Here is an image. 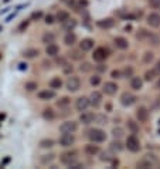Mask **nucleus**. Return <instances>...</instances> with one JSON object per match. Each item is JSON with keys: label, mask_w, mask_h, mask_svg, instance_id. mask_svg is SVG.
<instances>
[{"label": "nucleus", "mask_w": 160, "mask_h": 169, "mask_svg": "<svg viewBox=\"0 0 160 169\" xmlns=\"http://www.w3.org/2000/svg\"><path fill=\"white\" fill-rule=\"evenodd\" d=\"M157 164V158L156 155H153V153H148V155H144L142 159L137 161L136 166L140 169H148V168H153V166H156Z\"/></svg>", "instance_id": "1"}, {"label": "nucleus", "mask_w": 160, "mask_h": 169, "mask_svg": "<svg viewBox=\"0 0 160 169\" xmlns=\"http://www.w3.org/2000/svg\"><path fill=\"white\" fill-rule=\"evenodd\" d=\"M86 136H88L92 142H95V144L103 142V141L106 139V134H105V131L99 129V128H92V129H89V131L86 132Z\"/></svg>", "instance_id": "2"}, {"label": "nucleus", "mask_w": 160, "mask_h": 169, "mask_svg": "<svg viewBox=\"0 0 160 169\" xmlns=\"http://www.w3.org/2000/svg\"><path fill=\"white\" fill-rule=\"evenodd\" d=\"M126 146L130 152H139L140 151V141L136 135H129L126 139Z\"/></svg>", "instance_id": "3"}, {"label": "nucleus", "mask_w": 160, "mask_h": 169, "mask_svg": "<svg viewBox=\"0 0 160 169\" xmlns=\"http://www.w3.org/2000/svg\"><path fill=\"white\" fill-rule=\"evenodd\" d=\"M78 129V124L75 121H65L60 125V132L61 134H74Z\"/></svg>", "instance_id": "4"}, {"label": "nucleus", "mask_w": 160, "mask_h": 169, "mask_svg": "<svg viewBox=\"0 0 160 169\" xmlns=\"http://www.w3.org/2000/svg\"><path fill=\"white\" fill-rule=\"evenodd\" d=\"M60 161H61L64 165H68V166H70L72 162L77 161V151H68V152L61 153V156H60Z\"/></svg>", "instance_id": "5"}, {"label": "nucleus", "mask_w": 160, "mask_h": 169, "mask_svg": "<svg viewBox=\"0 0 160 169\" xmlns=\"http://www.w3.org/2000/svg\"><path fill=\"white\" fill-rule=\"evenodd\" d=\"M79 87H81V80L77 77V75H71L70 78H68V81H67V88L70 91H78Z\"/></svg>", "instance_id": "6"}, {"label": "nucleus", "mask_w": 160, "mask_h": 169, "mask_svg": "<svg viewBox=\"0 0 160 169\" xmlns=\"http://www.w3.org/2000/svg\"><path fill=\"white\" fill-rule=\"evenodd\" d=\"M108 56H109V54H108V50L103 49V47H98V49L94 51V54H92L94 60H95V61H98V63L103 61V60H105Z\"/></svg>", "instance_id": "7"}, {"label": "nucleus", "mask_w": 160, "mask_h": 169, "mask_svg": "<svg viewBox=\"0 0 160 169\" xmlns=\"http://www.w3.org/2000/svg\"><path fill=\"white\" fill-rule=\"evenodd\" d=\"M60 145L61 146H71V145H74V142H75V138H74V135L72 134H62L61 136H60Z\"/></svg>", "instance_id": "8"}, {"label": "nucleus", "mask_w": 160, "mask_h": 169, "mask_svg": "<svg viewBox=\"0 0 160 169\" xmlns=\"http://www.w3.org/2000/svg\"><path fill=\"white\" fill-rule=\"evenodd\" d=\"M136 118H137V121L139 122H148L149 120V111L146 107H139L137 110H136Z\"/></svg>", "instance_id": "9"}, {"label": "nucleus", "mask_w": 160, "mask_h": 169, "mask_svg": "<svg viewBox=\"0 0 160 169\" xmlns=\"http://www.w3.org/2000/svg\"><path fill=\"white\" fill-rule=\"evenodd\" d=\"M135 101H136V97L133 94H130V92H127V91L120 95V104L125 105V107H129L132 104H135Z\"/></svg>", "instance_id": "10"}, {"label": "nucleus", "mask_w": 160, "mask_h": 169, "mask_svg": "<svg viewBox=\"0 0 160 169\" xmlns=\"http://www.w3.org/2000/svg\"><path fill=\"white\" fill-rule=\"evenodd\" d=\"M91 105V99L86 98V97H79L77 99V102H75V108L78 110V111H86V108Z\"/></svg>", "instance_id": "11"}, {"label": "nucleus", "mask_w": 160, "mask_h": 169, "mask_svg": "<svg viewBox=\"0 0 160 169\" xmlns=\"http://www.w3.org/2000/svg\"><path fill=\"white\" fill-rule=\"evenodd\" d=\"M148 24L150 27H159L160 26V14L159 13H150L148 14Z\"/></svg>", "instance_id": "12"}, {"label": "nucleus", "mask_w": 160, "mask_h": 169, "mask_svg": "<svg viewBox=\"0 0 160 169\" xmlns=\"http://www.w3.org/2000/svg\"><path fill=\"white\" fill-rule=\"evenodd\" d=\"M116 91H118V84L112 83V81L105 83V85H103V92L106 95H113V94H116Z\"/></svg>", "instance_id": "13"}, {"label": "nucleus", "mask_w": 160, "mask_h": 169, "mask_svg": "<svg viewBox=\"0 0 160 169\" xmlns=\"http://www.w3.org/2000/svg\"><path fill=\"white\" fill-rule=\"evenodd\" d=\"M116 21L112 19V17H106V19H102V20L98 21V26L101 29H112L115 26Z\"/></svg>", "instance_id": "14"}, {"label": "nucleus", "mask_w": 160, "mask_h": 169, "mask_svg": "<svg viewBox=\"0 0 160 169\" xmlns=\"http://www.w3.org/2000/svg\"><path fill=\"white\" fill-rule=\"evenodd\" d=\"M89 99H91V105L99 107V105H101V101H102V95H101V92H98V91H94V92L91 94Z\"/></svg>", "instance_id": "15"}, {"label": "nucleus", "mask_w": 160, "mask_h": 169, "mask_svg": "<svg viewBox=\"0 0 160 169\" xmlns=\"http://www.w3.org/2000/svg\"><path fill=\"white\" fill-rule=\"evenodd\" d=\"M94 120H95V115L92 114V112H82L81 117H79V121H81L82 124H85V125L94 122Z\"/></svg>", "instance_id": "16"}, {"label": "nucleus", "mask_w": 160, "mask_h": 169, "mask_svg": "<svg viewBox=\"0 0 160 169\" xmlns=\"http://www.w3.org/2000/svg\"><path fill=\"white\" fill-rule=\"evenodd\" d=\"M92 47H94V40H92V38H84V40L79 43V49H81L82 51H89Z\"/></svg>", "instance_id": "17"}, {"label": "nucleus", "mask_w": 160, "mask_h": 169, "mask_svg": "<svg viewBox=\"0 0 160 169\" xmlns=\"http://www.w3.org/2000/svg\"><path fill=\"white\" fill-rule=\"evenodd\" d=\"M45 53L48 54L50 57H55V56L60 53V49H58L57 44L51 43V44H47V47H45Z\"/></svg>", "instance_id": "18"}, {"label": "nucleus", "mask_w": 160, "mask_h": 169, "mask_svg": "<svg viewBox=\"0 0 160 169\" xmlns=\"http://www.w3.org/2000/svg\"><path fill=\"white\" fill-rule=\"evenodd\" d=\"M142 87H143V80L139 78V77H133L130 81V88L135 91H139L142 90Z\"/></svg>", "instance_id": "19"}, {"label": "nucleus", "mask_w": 160, "mask_h": 169, "mask_svg": "<svg viewBox=\"0 0 160 169\" xmlns=\"http://www.w3.org/2000/svg\"><path fill=\"white\" fill-rule=\"evenodd\" d=\"M115 45L118 47L119 50H126L129 47V43L125 37H116L115 38Z\"/></svg>", "instance_id": "20"}, {"label": "nucleus", "mask_w": 160, "mask_h": 169, "mask_svg": "<svg viewBox=\"0 0 160 169\" xmlns=\"http://www.w3.org/2000/svg\"><path fill=\"white\" fill-rule=\"evenodd\" d=\"M55 97V92L54 91H50V90H44V91H40L38 92V98L45 101V99H51Z\"/></svg>", "instance_id": "21"}, {"label": "nucleus", "mask_w": 160, "mask_h": 169, "mask_svg": "<svg viewBox=\"0 0 160 169\" xmlns=\"http://www.w3.org/2000/svg\"><path fill=\"white\" fill-rule=\"evenodd\" d=\"M99 152V146L98 145H94V144H89L85 146V153L86 155H89V156H94L96 153Z\"/></svg>", "instance_id": "22"}, {"label": "nucleus", "mask_w": 160, "mask_h": 169, "mask_svg": "<svg viewBox=\"0 0 160 169\" xmlns=\"http://www.w3.org/2000/svg\"><path fill=\"white\" fill-rule=\"evenodd\" d=\"M64 43H65L67 45H72L77 43V36H75L72 31H68V33L65 34V37H64Z\"/></svg>", "instance_id": "23"}, {"label": "nucleus", "mask_w": 160, "mask_h": 169, "mask_svg": "<svg viewBox=\"0 0 160 169\" xmlns=\"http://www.w3.org/2000/svg\"><path fill=\"white\" fill-rule=\"evenodd\" d=\"M43 118H44L45 121H53L54 118H55V112H54V110H51V108H45L44 111H43Z\"/></svg>", "instance_id": "24"}, {"label": "nucleus", "mask_w": 160, "mask_h": 169, "mask_svg": "<svg viewBox=\"0 0 160 169\" xmlns=\"http://www.w3.org/2000/svg\"><path fill=\"white\" fill-rule=\"evenodd\" d=\"M50 87L53 88V90H58V88H61L62 87V81L60 77H54V78L50 80Z\"/></svg>", "instance_id": "25"}, {"label": "nucleus", "mask_w": 160, "mask_h": 169, "mask_svg": "<svg viewBox=\"0 0 160 169\" xmlns=\"http://www.w3.org/2000/svg\"><path fill=\"white\" fill-rule=\"evenodd\" d=\"M38 54H40V51L37 49H29L23 53V56L26 58H36V57H38Z\"/></svg>", "instance_id": "26"}, {"label": "nucleus", "mask_w": 160, "mask_h": 169, "mask_svg": "<svg viewBox=\"0 0 160 169\" xmlns=\"http://www.w3.org/2000/svg\"><path fill=\"white\" fill-rule=\"evenodd\" d=\"M68 19H70V13L65 12V10H60V12L57 13V20L60 21V23H65Z\"/></svg>", "instance_id": "27"}, {"label": "nucleus", "mask_w": 160, "mask_h": 169, "mask_svg": "<svg viewBox=\"0 0 160 169\" xmlns=\"http://www.w3.org/2000/svg\"><path fill=\"white\" fill-rule=\"evenodd\" d=\"M54 40H55V34L54 33H45L43 36V43L44 44H51V43H54Z\"/></svg>", "instance_id": "28"}, {"label": "nucleus", "mask_w": 160, "mask_h": 169, "mask_svg": "<svg viewBox=\"0 0 160 169\" xmlns=\"http://www.w3.org/2000/svg\"><path fill=\"white\" fill-rule=\"evenodd\" d=\"M111 149L112 151H115V152H120V151L123 149V145L120 144L119 139H115V141H112L111 142Z\"/></svg>", "instance_id": "29"}, {"label": "nucleus", "mask_w": 160, "mask_h": 169, "mask_svg": "<svg viewBox=\"0 0 160 169\" xmlns=\"http://www.w3.org/2000/svg\"><path fill=\"white\" fill-rule=\"evenodd\" d=\"M153 58H155V54H153L152 51H146V53L143 54V63L144 64H150V63L153 61Z\"/></svg>", "instance_id": "30"}, {"label": "nucleus", "mask_w": 160, "mask_h": 169, "mask_svg": "<svg viewBox=\"0 0 160 169\" xmlns=\"http://www.w3.org/2000/svg\"><path fill=\"white\" fill-rule=\"evenodd\" d=\"M148 40L150 41V44H152V45H159L160 44V37L157 36V34H149Z\"/></svg>", "instance_id": "31"}, {"label": "nucleus", "mask_w": 160, "mask_h": 169, "mask_svg": "<svg viewBox=\"0 0 160 169\" xmlns=\"http://www.w3.org/2000/svg\"><path fill=\"white\" fill-rule=\"evenodd\" d=\"M40 146L44 149H48V148H53L54 146V141L53 139H43L40 142Z\"/></svg>", "instance_id": "32"}, {"label": "nucleus", "mask_w": 160, "mask_h": 169, "mask_svg": "<svg viewBox=\"0 0 160 169\" xmlns=\"http://www.w3.org/2000/svg\"><path fill=\"white\" fill-rule=\"evenodd\" d=\"M62 24H64V29H67V30H72L75 27V26H77V21L75 20H72V19H68V20L65 21V23H62Z\"/></svg>", "instance_id": "33"}, {"label": "nucleus", "mask_w": 160, "mask_h": 169, "mask_svg": "<svg viewBox=\"0 0 160 169\" xmlns=\"http://www.w3.org/2000/svg\"><path fill=\"white\" fill-rule=\"evenodd\" d=\"M95 121H96L99 125H105L108 122V118L103 115V114H99V115H95Z\"/></svg>", "instance_id": "34"}, {"label": "nucleus", "mask_w": 160, "mask_h": 169, "mask_svg": "<svg viewBox=\"0 0 160 169\" xmlns=\"http://www.w3.org/2000/svg\"><path fill=\"white\" fill-rule=\"evenodd\" d=\"M156 75L157 74L155 73V70H149V71H146V73H144V80H146V81H152Z\"/></svg>", "instance_id": "35"}, {"label": "nucleus", "mask_w": 160, "mask_h": 169, "mask_svg": "<svg viewBox=\"0 0 160 169\" xmlns=\"http://www.w3.org/2000/svg\"><path fill=\"white\" fill-rule=\"evenodd\" d=\"M112 135L115 136L116 139H119V138L123 136V129L122 128H113V129H112Z\"/></svg>", "instance_id": "36"}, {"label": "nucleus", "mask_w": 160, "mask_h": 169, "mask_svg": "<svg viewBox=\"0 0 160 169\" xmlns=\"http://www.w3.org/2000/svg\"><path fill=\"white\" fill-rule=\"evenodd\" d=\"M68 104H70V98H68V97H62V98H60L57 101L58 107H67Z\"/></svg>", "instance_id": "37"}, {"label": "nucleus", "mask_w": 160, "mask_h": 169, "mask_svg": "<svg viewBox=\"0 0 160 169\" xmlns=\"http://www.w3.org/2000/svg\"><path fill=\"white\" fill-rule=\"evenodd\" d=\"M89 83H91V85H94V87L99 85V84H101V77H99V75H92L89 78Z\"/></svg>", "instance_id": "38"}, {"label": "nucleus", "mask_w": 160, "mask_h": 169, "mask_svg": "<svg viewBox=\"0 0 160 169\" xmlns=\"http://www.w3.org/2000/svg\"><path fill=\"white\" fill-rule=\"evenodd\" d=\"M127 127H129V129H130L133 134H136V132L139 131V127H137V125H136L133 121H127Z\"/></svg>", "instance_id": "39"}, {"label": "nucleus", "mask_w": 160, "mask_h": 169, "mask_svg": "<svg viewBox=\"0 0 160 169\" xmlns=\"http://www.w3.org/2000/svg\"><path fill=\"white\" fill-rule=\"evenodd\" d=\"M91 68H92V66H91L89 63H82L81 67H79V70L82 73H88V71H91Z\"/></svg>", "instance_id": "40"}, {"label": "nucleus", "mask_w": 160, "mask_h": 169, "mask_svg": "<svg viewBox=\"0 0 160 169\" xmlns=\"http://www.w3.org/2000/svg\"><path fill=\"white\" fill-rule=\"evenodd\" d=\"M132 74H133V68L132 67H125V70L122 73L123 77H132Z\"/></svg>", "instance_id": "41"}, {"label": "nucleus", "mask_w": 160, "mask_h": 169, "mask_svg": "<svg viewBox=\"0 0 160 169\" xmlns=\"http://www.w3.org/2000/svg\"><path fill=\"white\" fill-rule=\"evenodd\" d=\"M37 88V83H34V81H30V83L26 84V90L27 91H34Z\"/></svg>", "instance_id": "42"}, {"label": "nucleus", "mask_w": 160, "mask_h": 169, "mask_svg": "<svg viewBox=\"0 0 160 169\" xmlns=\"http://www.w3.org/2000/svg\"><path fill=\"white\" fill-rule=\"evenodd\" d=\"M82 56H84V54H81L79 51H77V50H74V51H71V53H70V57L74 58V60H79Z\"/></svg>", "instance_id": "43"}, {"label": "nucleus", "mask_w": 160, "mask_h": 169, "mask_svg": "<svg viewBox=\"0 0 160 169\" xmlns=\"http://www.w3.org/2000/svg\"><path fill=\"white\" fill-rule=\"evenodd\" d=\"M53 159H54V155L50 153V155H44V156L41 158V162H43V164H48V162H51Z\"/></svg>", "instance_id": "44"}, {"label": "nucleus", "mask_w": 160, "mask_h": 169, "mask_svg": "<svg viewBox=\"0 0 160 169\" xmlns=\"http://www.w3.org/2000/svg\"><path fill=\"white\" fill-rule=\"evenodd\" d=\"M146 37H149V33H148V31H146L144 29L139 30V33H137V38H140V40H143V38H146Z\"/></svg>", "instance_id": "45"}, {"label": "nucleus", "mask_w": 160, "mask_h": 169, "mask_svg": "<svg viewBox=\"0 0 160 169\" xmlns=\"http://www.w3.org/2000/svg\"><path fill=\"white\" fill-rule=\"evenodd\" d=\"M101 161L102 162H108V161H112V156L109 152H103L102 156H101Z\"/></svg>", "instance_id": "46"}, {"label": "nucleus", "mask_w": 160, "mask_h": 169, "mask_svg": "<svg viewBox=\"0 0 160 169\" xmlns=\"http://www.w3.org/2000/svg\"><path fill=\"white\" fill-rule=\"evenodd\" d=\"M149 4L153 9H160V0H149Z\"/></svg>", "instance_id": "47"}, {"label": "nucleus", "mask_w": 160, "mask_h": 169, "mask_svg": "<svg viewBox=\"0 0 160 169\" xmlns=\"http://www.w3.org/2000/svg\"><path fill=\"white\" fill-rule=\"evenodd\" d=\"M111 77L112 78H122V73L119 70H113L111 73Z\"/></svg>", "instance_id": "48"}, {"label": "nucleus", "mask_w": 160, "mask_h": 169, "mask_svg": "<svg viewBox=\"0 0 160 169\" xmlns=\"http://www.w3.org/2000/svg\"><path fill=\"white\" fill-rule=\"evenodd\" d=\"M45 23H47V24H53L54 23V17L51 16V14H47V16H45Z\"/></svg>", "instance_id": "49"}, {"label": "nucleus", "mask_w": 160, "mask_h": 169, "mask_svg": "<svg viewBox=\"0 0 160 169\" xmlns=\"http://www.w3.org/2000/svg\"><path fill=\"white\" fill-rule=\"evenodd\" d=\"M41 16H43V13L41 12H34L33 14H31V19H33V20H38Z\"/></svg>", "instance_id": "50"}, {"label": "nucleus", "mask_w": 160, "mask_h": 169, "mask_svg": "<svg viewBox=\"0 0 160 169\" xmlns=\"http://www.w3.org/2000/svg\"><path fill=\"white\" fill-rule=\"evenodd\" d=\"M64 73H65V74H70V73H72V66H70V64H65V66H64Z\"/></svg>", "instance_id": "51"}, {"label": "nucleus", "mask_w": 160, "mask_h": 169, "mask_svg": "<svg viewBox=\"0 0 160 169\" xmlns=\"http://www.w3.org/2000/svg\"><path fill=\"white\" fill-rule=\"evenodd\" d=\"M70 168H72V169H78V168H82V164H79V162H72V164H71L70 165Z\"/></svg>", "instance_id": "52"}, {"label": "nucleus", "mask_w": 160, "mask_h": 169, "mask_svg": "<svg viewBox=\"0 0 160 169\" xmlns=\"http://www.w3.org/2000/svg\"><path fill=\"white\" fill-rule=\"evenodd\" d=\"M27 26H29V21H23V23L19 26V31H23L24 29H27Z\"/></svg>", "instance_id": "53"}, {"label": "nucleus", "mask_w": 160, "mask_h": 169, "mask_svg": "<svg viewBox=\"0 0 160 169\" xmlns=\"http://www.w3.org/2000/svg\"><path fill=\"white\" fill-rule=\"evenodd\" d=\"M153 70H155V73H156L157 75H160V60L156 63V66H155V68H153Z\"/></svg>", "instance_id": "54"}, {"label": "nucleus", "mask_w": 160, "mask_h": 169, "mask_svg": "<svg viewBox=\"0 0 160 169\" xmlns=\"http://www.w3.org/2000/svg\"><path fill=\"white\" fill-rule=\"evenodd\" d=\"M96 70H98V71H106V66H105V67H103V66H98V67H96Z\"/></svg>", "instance_id": "55"}, {"label": "nucleus", "mask_w": 160, "mask_h": 169, "mask_svg": "<svg viewBox=\"0 0 160 169\" xmlns=\"http://www.w3.org/2000/svg\"><path fill=\"white\" fill-rule=\"evenodd\" d=\"M19 68H20V70H24V68H27V64H23V63H21V64H19Z\"/></svg>", "instance_id": "56"}, {"label": "nucleus", "mask_w": 160, "mask_h": 169, "mask_svg": "<svg viewBox=\"0 0 160 169\" xmlns=\"http://www.w3.org/2000/svg\"><path fill=\"white\" fill-rule=\"evenodd\" d=\"M159 88H160V81H159Z\"/></svg>", "instance_id": "57"}]
</instances>
